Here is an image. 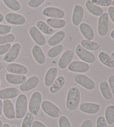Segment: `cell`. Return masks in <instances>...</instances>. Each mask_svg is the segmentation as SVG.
<instances>
[{
	"label": "cell",
	"instance_id": "1",
	"mask_svg": "<svg viewBox=\"0 0 114 127\" xmlns=\"http://www.w3.org/2000/svg\"><path fill=\"white\" fill-rule=\"evenodd\" d=\"M81 101V92L80 90L76 87H71L67 93L66 96V108L71 111L76 109Z\"/></svg>",
	"mask_w": 114,
	"mask_h": 127
},
{
	"label": "cell",
	"instance_id": "2",
	"mask_svg": "<svg viewBox=\"0 0 114 127\" xmlns=\"http://www.w3.org/2000/svg\"><path fill=\"white\" fill-rule=\"evenodd\" d=\"M28 109V101L27 97L24 94H19L17 97L15 106V113L16 119H21L27 114Z\"/></svg>",
	"mask_w": 114,
	"mask_h": 127
},
{
	"label": "cell",
	"instance_id": "3",
	"mask_svg": "<svg viewBox=\"0 0 114 127\" xmlns=\"http://www.w3.org/2000/svg\"><path fill=\"white\" fill-rule=\"evenodd\" d=\"M42 103V95L39 92H35L32 94L29 104H28V110L31 114L33 115H38L40 111L41 105Z\"/></svg>",
	"mask_w": 114,
	"mask_h": 127
},
{
	"label": "cell",
	"instance_id": "4",
	"mask_svg": "<svg viewBox=\"0 0 114 127\" xmlns=\"http://www.w3.org/2000/svg\"><path fill=\"white\" fill-rule=\"evenodd\" d=\"M41 109L46 114L52 118H58L61 116V111L57 105L50 101L45 100L41 103Z\"/></svg>",
	"mask_w": 114,
	"mask_h": 127
},
{
	"label": "cell",
	"instance_id": "5",
	"mask_svg": "<svg viewBox=\"0 0 114 127\" xmlns=\"http://www.w3.org/2000/svg\"><path fill=\"white\" fill-rule=\"evenodd\" d=\"M76 53L77 54V57L79 58L80 59H81L82 61H84V62H85V63L92 64L96 62L95 55L93 53H91L90 51L86 50L80 44L76 46Z\"/></svg>",
	"mask_w": 114,
	"mask_h": 127
},
{
	"label": "cell",
	"instance_id": "6",
	"mask_svg": "<svg viewBox=\"0 0 114 127\" xmlns=\"http://www.w3.org/2000/svg\"><path fill=\"white\" fill-rule=\"evenodd\" d=\"M74 81L87 90H93L96 87V84L94 81L88 76L84 74H76L74 76Z\"/></svg>",
	"mask_w": 114,
	"mask_h": 127
},
{
	"label": "cell",
	"instance_id": "7",
	"mask_svg": "<svg viewBox=\"0 0 114 127\" xmlns=\"http://www.w3.org/2000/svg\"><path fill=\"white\" fill-rule=\"evenodd\" d=\"M109 17L108 13H104L98 19V33L101 36H105L108 34Z\"/></svg>",
	"mask_w": 114,
	"mask_h": 127
},
{
	"label": "cell",
	"instance_id": "8",
	"mask_svg": "<svg viewBox=\"0 0 114 127\" xmlns=\"http://www.w3.org/2000/svg\"><path fill=\"white\" fill-rule=\"evenodd\" d=\"M21 49H22V46L19 43L14 44L13 45H11L9 52L4 55V60L8 63H11L12 62L15 61L19 55Z\"/></svg>",
	"mask_w": 114,
	"mask_h": 127
},
{
	"label": "cell",
	"instance_id": "9",
	"mask_svg": "<svg viewBox=\"0 0 114 127\" xmlns=\"http://www.w3.org/2000/svg\"><path fill=\"white\" fill-rule=\"evenodd\" d=\"M29 35L34 41L35 43H36V45L38 46H44L46 44V38L44 36L43 33H41L36 27H31L28 30Z\"/></svg>",
	"mask_w": 114,
	"mask_h": 127
},
{
	"label": "cell",
	"instance_id": "10",
	"mask_svg": "<svg viewBox=\"0 0 114 127\" xmlns=\"http://www.w3.org/2000/svg\"><path fill=\"white\" fill-rule=\"evenodd\" d=\"M44 16L50 18V19H61L65 17V12L62 9L54 7V6H49L45 8L43 10Z\"/></svg>",
	"mask_w": 114,
	"mask_h": 127
},
{
	"label": "cell",
	"instance_id": "11",
	"mask_svg": "<svg viewBox=\"0 0 114 127\" xmlns=\"http://www.w3.org/2000/svg\"><path fill=\"white\" fill-rule=\"evenodd\" d=\"M74 56V52L71 49H67L66 51H65L58 60V67L61 69H64L66 67H68V65L72 62Z\"/></svg>",
	"mask_w": 114,
	"mask_h": 127
},
{
	"label": "cell",
	"instance_id": "12",
	"mask_svg": "<svg viewBox=\"0 0 114 127\" xmlns=\"http://www.w3.org/2000/svg\"><path fill=\"white\" fill-rule=\"evenodd\" d=\"M4 19L8 23L13 25H24L27 22L26 18L24 16L12 12L6 13Z\"/></svg>",
	"mask_w": 114,
	"mask_h": 127
},
{
	"label": "cell",
	"instance_id": "13",
	"mask_svg": "<svg viewBox=\"0 0 114 127\" xmlns=\"http://www.w3.org/2000/svg\"><path fill=\"white\" fill-rule=\"evenodd\" d=\"M6 71L12 74L25 75L28 72V69L26 66L17 63H11L6 66Z\"/></svg>",
	"mask_w": 114,
	"mask_h": 127
},
{
	"label": "cell",
	"instance_id": "14",
	"mask_svg": "<svg viewBox=\"0 0 114 127\" xmlns=\"http://www.w3.org/2000/svg\"><path fill=\"white\" fill-rule=\"evenodd\" d=\"M39 84V79L36 76H32L28 79H27L25 82H24L20 86V90L22 92H29L34 88L37 87Z\"/></svg>",
	"mask_w": 114,
	"mask_h": 127
},
{
	"label": "cell",
	"instance_id": "15",
	"mask_svg": "<svg viewBox=\"0 0 114 127\" xmlns=\"http://www.w3.org/2000/svg\"><path fill=\"white\" fill-rule=\"evenodd\" d=\"M68 69L72 72L78 73H86L87 72L90 67L87 63L80 61H74L68 65Z\"/></svg>",
	"mask_w": 114,
	"mask_h": 127
},
{
	"label": "cell",
	"instance_id": "16",
	"mask_svg": "<svg viewBox=\"0 0 114 127\" xmlns=\"http://www.w3.org/2000/svg\"><path fill=\"white\" fill-rule=\"evenodd\" d=\"M80 111L83 113L88 114H97L101 109V106L99 104L95 103L84 102L80 104Z\"/></svg>",
	"mask_w": 114,
	"mask_h": 127
},
{
	"label": "cell",
	"instance_id": "17",
	"mask_svg": "<svg viewBox=\"0 0 114 127\" xmlns=\"http://www.w3.org/2000/svg\"><path fill=\"white\" fill-rule=\"evenodd\" d=\"M3 111L4 114L9 119H14L16 118L15 109L11 100L6 99L3 101Z\"/></svg>",
	"mask_w": 114,
	"mask_h": 127
},
{
	"label": "cell",
	"instance_id": "18",
	"mask_svg": "<svg viewBox=\"0 0 114 127\" xmlns=\"http://www.w3.org/2000/svg\"><path fill=\"white\" fill-rule=\"evenodd\" d=\"M19 95V91L15 87H8L0 91V99H11Z\"/></svg>",
	"mask_w": 114,
	"mask_h": 127
},
{
	"label": "cell",
	"instance_id": "19",
	"mask_svg": "<svg viewBox=\"0 0 114 127\" xmlns=\"http://www.w3.org/2000/svg\"><path fill=\"white\" fill-rule=\"evenodd\" d=\"M84 9L80 5H76L74 9L72 15V23L74 26H78L81 24L84 17Z\"/></svg>",
	"mask_w": 114,
	"mask_h": 127
},
{
	"label": "cell",
	"instance_id": "20",
	"mask_svg": "<svg viewBox=\"0 0 114 127\" xmlns=\"http://www.w3.org/2000/svg\"><path fill=\"white\" fill-rule=\"evenodd\" d=\"M32 55L35 61L39 64H44L46 62L45 54H44L41 48L38 45H34L32 48Z\"/></svg>",
	"mask_w": 114,
	"mask_h": 127
},
{
	"label": "cell",
	"instance_id": "21",
	"mask_svg": "<svg viewBox=\"0 0 114 127\" xmlns=\"http://www.w3.org/2000/svg\"><path fill=\"white\" fill-rule=\"evenodd\" d=\"M58 74V70L56 67H51L46 73L44 78V84L46 87H49L56 80Z\"/></svg>",
	"mask_w": 114,
	"mask_h": 127
},
{
	"label": "cell",
	"instance_id": "22",
	"mask_svg": "<svg viewBox=\"0 0 114 127\" xmlns=\"http://www.w3.org/2000/svg\"><path fill=\"white\" fill-rule=\"evenodd\" d=\"M80 31L86 40L92 41L94 38V32L90 25L86 23H81L79 25Z\"/></svg>",
	"mask_w": 114,
	"mask_h": 127
},
{
	"label": "cell",
	"instance_id": "23",
	"mask_svg": "<svg viewBox=\"0 0 114 127\" xmlns=\"http://www.w3.org/2000/svg\"><path fill=\"white\" fill-rule=\"evenodd\" d=\"M6 80L11 84H22L27 80V76L25 75H18L12 74H6Z\"/></svg>",
	"mask_w": 114,
	"mask_h": 127
},
{
	"label": "cell",
	"instance_id": "24",
	"mask_svg": "<svg viewBox=\"0 0 114 127\" xmlns=\"http://www.w3.org/2000/svg\"><path fill=\"white\" fill-rule=\"evenodd\" d=\"M66 82V79L63 76H58L57 79H56V80L54 81V82L52 84L50 88H49V92L51 94H56L58 92H59L63 87L64 86Z\"/></svg>",
	"mask_w": 114,
	"mask_h": 127
},
{
	"label": "cell",
	"instance_id": "25",
	"mask_svg": "<svg viewBox=\"0 0 114 127\" xmlns=\"http://www.w3.org/2000/svg\"><path fill=\"white\" fill-rule=\"evenodd\" d=\"M66 36V33L63 31H58L48 40V44L51 46H55L60 44Z\"/></svg>",
	"mask_w": 114,
	"mask_h": 127
},
{
	"label": "cell",
	"instance_id": "26",
	"mask_svg": "<svg viewBox=\"0 0 114 127\" xmlns=\"http://www.w3.org/2000/svg\"><path fill=\"white\" fill-rule=\"evenodd\" d=\"M100 91L103 96V98L106 100H111L113 98V94L111 92V88L108 85L107 81H103L100 84Z\"/></svg>",
	"mask_w": 114,
	"mask_h": 127
},
{
	"label": "cell",
	"instance_id": "27",
	"mask_svg": "<svg viewBox=\"0 0 114 127\" xmlns=\"http://www.w3.org/2000/svg\"><path fill=\"white\" fill-rule=\"evenodd\" d=\"M86 7L87 10L91 13V14L96 16V17H101L103 14V9L100 6H97L94 4L91 1H87L86 2Z\"/></svg>",
	"mask_w": 114,
	"mask_h": 127
},
{
	"label": "cell",
	"instance_id": "28",
	"mask_svg": "<svg viewBox=\"0 0 114 127\" xmlns=\"http://www.w3.org/2000/svg\"><path fill=\"white\" fill-rule=\"evenodd\" d=\"M98 59L100 62L108 68H114V60L106 52H101L98 54Z\"/></svg>",
	"mask_w": 114,
	"mask_h": 127
},
{
	"label": "cell",
	"instance_id": "29",
	"mask_svg": "<svg viewBox=\"0 0 114 127\" xmlns=\"http://www.w3.org/2000/svg\"><path fill=\"white\" fill-rule=\"evenodd\" d=\"M46 24L51 27L52 29H61L63 28L66 25V22L63 19H50L49 18L46 20Z\"/></svg>",
	"mask_w": 114,
	"mask_h": 127
},
{
	"label": "cell",
	"instance_id": "30",
	"mask_svg": "<svg viewBox=\"0 0 114 127\" xmlns=\"http://www.w3.org/2000/svg\"><path fill=\"white\" fill-rule=\"evenodd\" d=\"M80 45L88 51H96L99 47V44L97 42L86 39H83L81 41Z\"/></svg>",
	"mask_w": 114,
	"mask_h": 127
},
{
	"label": "cell",
	"instance_id": "31",
	"mask_svg": "<svg viewBox=\"0 0 114 127\" xmlns=\"http://www.w3.org/2000/svg\"><path fill=\"white\" fill-rule=\"evenodd\" d=\"M36 27L41 33H44L46 34H52L54 32V29H52L47 24L43 21H39L36 23Z\"/></svg>",
	"mask_w": 114,
	"mask_h": 127
},
{
	"label": "cell",
	"instance_id": "32",
	"mask_svg": "<svg viewBox=\"0 0 114 127\" xmlns=\"http://www.w3.org/2000/svg\"><path fill=\"white\" fill-rule=\"evenodd\" d=\"M105 119L109 125L114 124V106L110 105L106 109L105 111Z\"/></svg>",
	"mask_w": 114,
	"mask_h": 127
},
{
	"label": "cell",
	"instance_id": "33",
	"mask_svg": "<svg viewBox=\"0 0 114 127\" xmlns=\"http://www.w3.org/2000/svg\"><path fill=\"white\" fill-rule=\"evenodd\" d=\"M63 50V46L62 44H58L57 46H53L47 52V56L51 59L58 57Z\"/></svg>",
	"mask_w": 114,
	"mask_h": 127
},
{
	"label": "cell",
	"instance_id": "34",
	"mask_svg": "<svg viewBox=\"0 0 114 127\" xmlns=\"http://www.w3.org/2000/svg\"><path fill=\"white\" fill-rule=\"evenodd\" d=\"M4 4L13 11H19L21 9V4L17 0H4Z\"/></svg>",
	"mask_w": 114,
	"mask_h": 127
},
{
	"label": "cell",
	"instance_id": "35",
	"mask_svg": "<svg viewBox=\"0 0 114 127\" xmlns=\"http://www.w3.org/2000/svg\"><path fill=\"white\" fill-rule=\"evenodd\" d=\"M15 40V36L13 34H8L6 35L0 36V45L11 44Z\"/></svg>",
	"mask_w": 114,
	"mask_h": 127
},
{
	"label": "cell",
	"instance_id": "36",
	"mask_svg": "<svg viewBox=\"0 0 114 127\" xmlns=\"http://www.w3.org/2000/svg\"><path fill=\"white\" fill-rule=\"evenodd\" d=\"M34 122V115L30 112L27 113L22 121V127H31Z\"/></svg>",
	"mask_w": 114,
	"mask_h": 127
},
{
	"label": "cell",
	"instance_id": "37",
	"mask_svg": "<svg viewBox=\"0 0 114 127\" xmlns=\"http://www.w3.org/2000/svg\"><path fill=\"white\" fill-rule=\"evenodd\" d=\"M58 126L59 127H71V124L67 116H61L58 119Z\"/></svg>",
	"mask_w": 114,
	"mask_h": 127
},
{
	"label": "cell",
	"instance_id": "38",
	"mask_svg": "<svg viewBox=\"0 0 114 127\" xmlns=\"http://www.w3.org/2000/svg\"><path fill=\"white\" fill-rule=\"evenodd\" d=\"M91 1L97 6H108L112 4V1L111 0H93Z\"/></svg>",
	"mask_w": 114,
	"mask_h": 127
},
{
	"label": "cell",
	"instance_id": "39",
	"mask_svg": "<svg viewBox=\"0 0 114 127\" xmlns=\"http://www.w3.org/2000/svg\"><path fill=\"white\" fill-rule=\"evenodd\" d=\"M11 30V27L5 24H0V36L6 35L10 34Z\"/></svg>",
	"mask_w": 114,
	"mask_h": 127
},
{
	"label": "cell",
	"instance_id": "40",
	"mask_svg": "<svg viewBox=\"0 0 114 127\" xmlns=\"http://www.w3.org/2000/svg\"><path fill=\"white\" fill-rule=\"evenodd\" d=\"M107 122L105 119V117L100 116L98 117L96 121V127H108Z\"/></svg>",
	"mask_w": 114,
	"mask_h": 127
},
{
	"label": "cell",
	"instance_id": "41",
	"mask_svg": "<svg viewBox=\"0 0 114 127\" xmlns=\"http://www.w3.org/2000/svg\"><path fill=\"white\" fill-rule=\"evenodd\" d=\"M45 1L44 0H30L28 1V4L30 7L32 8H36L40 6Z\"/></svg>",
	"mask_w": 114,
	"mask_h": 127
},
{
	"label": "cell",
	"instance_id": "42",
	"mask_svg": "<svg viewBox=\"0 0 114 127\" xmlns=\"http://www.w3.org/2000/svg\"><path fill=\"white\" fill-rule=\"evenodd\" d=\"M11 46V45L10 44H4V45H0V56L1 55L6 54L7 52H9V50L10 49Z\"/></svg>",
	"mask_w": 114,
	"mask_h": 127
},
{
	"label": "cell",
	"instance_id": "43",
	"mask_svg": "<svg viewBox=\"0 0 114 127\" xmlns=\"http://www.w3.org/2000/svg\"><path fill=\"white\" fill-rule=\"evenodd\" d=\"M108 85L111 88V92L114 96V76L111 75L110 76L109 79H108Z\"/></svg>",
	"mask_w": 114,
	"mask_h": 127
},
{
	"label": "cell",
	"instance_id": "44",
	"mask_svg": "<svg viewBox=\"0 0 114 127\" xmlns=\"http://www.w3.org/2000/svg\"><path fill=\"white\" fill-rule=\"evenodd\" d=\"M108 17L111 19V21L114 24V6H110L108 8Z\"/></svg>",
	"mask_w": 114,
	"mask_h": 127
},
{
	"label": "cell",
	"instance_id": "45",
	"mask_svg": "<svg viewBox=\"0 0 114 127\" xmlns=\"http://www.w3.org/2000/svg\"><path fill=\"white\" fill-rule=\"evenodd\" d=\"M81 127H93V122L90 119H86L83 122Z\"/></svg>",
	"mask_w": 114,
	"mask_h": 127
},
{
	"label": "cell",
	"instance_id": "46",
	"mask_svg": "<svg viewBox=\"0 0 114 127\" xmlns=\"http://www.w3.org/2000/svg\"><path fill=\"white\" fill-rule=\"evenodd\" d=\"M31 127H46L43 123H41L39 121H34Z\"/></svg>",
	"mask_w": 114,
	"mask_h": 127
},
{
	"label": "cell",
	"instance_id": "47",
	"mask_svg": "<svg viewBox=\"0 0 114 127\" xmlns=\"http://www.w3.org/2000/svg\"><path fill=\"white\" fill-rule=\"evenodd\" d=\"M2 111H3V101L0 99V117H1Z\"/></svg>",
	"mask_w": 114,
	"mask_h": 127
},
{
	"label": "cell",
	"instance_id": "48",
	"mask_svg": "<svg viewBox=\"0 0 114 127\" xmlns=\"http://www.w3.org/2000/svg\"><path fill=\"white\" fill-rule=\"evenodd\" d=\"M4 15L0 12V23H1V22H2L4 21Z\"/></svg>",
	"mask_w": 114,
	"mask_h": 127
},
{
	"label": "cell",
	"instance_id": "49",
	"mask_svg": "<svg viewBox=\"0 0 114 127\" xmlns=\"http://www.w3.org/2000/svg\"><path fill=\"white\" fill-rule=\"evenodd\" d=\"M111 36L112 39H114V29L111 32Z\"/></svg>",
	"mask_w": 114,
	"mask_h": 127
},
{
	"label": "cell",
	"instance_id": "50",
	"mask_svg": "<svg viewBox=\"0 0 114 127\" xmlns=\"http://www.w3.org/2000/svg\"><path fill=\"white\" fill-rule=\"evenodd\" d=\"M1 127H10V126H9V124H4Z\"/></svg>",
	"mask_w": 114,
	"mask_h": 127
},
{
	"label": "cell",
	"instance_id": "51",
	"mask_svg": "<svg viewBox=\"0 0 114 127\" xmlns=\"http://www.w3.org/2000/svg\"><path fill=\"white\" fill-rule=\"evenodd\" d=\"M3 66H4L3 64H2L1 62H0V71H1V70L3 69Z\"/></svg>",
	"mask_w": 114,
	"mask_h": 127
},
{
	"label": "cell",
	"instance_id": "52",
	"mask_svg": "<svg viewBox=\"0 0 114 127\" xmlns=\"http://www.w3.org/2000/svg\"><path fill=\"white\" fill-rule=\"evenodd\" d=\"M111 57L112 58V59H113L114 60V52H113L112 54H111Z\"/></svg>",
	"mask_w": 114,
	"mask_h": 127
},
{
	"label": "cell",
	"instance_id": "53",
	"mask_svg": "<svg viewBox=\"0 0 114 127\" xmlns=\"http://www.w3.org/2000/svg\"><path fill=\"white\" fill-rule=\"evenodd\" d=\"M2 125H3V122L1 120H0V127H2Z\"/></svg>",
	"mask_w": 114,
	"mask_h": 127
},
{
	"label": "cell",
	"instance_id": "54",
	"mask_svg": "<svg viewBox=\"0 0 114 127\" xmlns=\"http://www.w3.org/2000/svg\"><path fill=\"white\" fill-rule=\"evenodd\" d=\"M112 4H113V5H114V1H112Z\"/></svg>",
	"mask_w": 114,
	"mask_h": 127
},
{
	"label": "cell",
	"instance_id": "55",
	"mask_svg": "<svg viewBox=\"0 0 114 127\" xmlns=\"http://www.w3.org/2000/svg\"><path fill=\"white\" fill-rule=\"evenodd\" d=\"M16 127V126H13V127Z\"/></svg>",
	"mask_w": 114,
	"mask_h": 127
},
{
	"label": "cell",
	"instance_id": "56",
	"mask_svg": "<svg viewBox=\"0 0 114 127\" xmlns=\"http://www.w3.org/2000/svg\"><path fill=\"white\" fill-rule=\"evenodd\" d=\"M0 84H1V79H0Z\"/></svg>",
	"mask_w": 114,
	"mask_h": 127
}]
</instances>
